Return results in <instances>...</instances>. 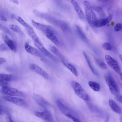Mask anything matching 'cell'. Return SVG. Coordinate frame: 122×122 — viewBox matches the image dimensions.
<instances>
[{"label": "cell", "instance_id": "1", "mask_svg": "<svg viewBox=\"0 0 122 122\" xmlns=\"http://www.w3.org/2000/svg\"><path fill=\"white\" fill-rule=\"evenodd\" d=\"M83 4L87 20L90 26L94 27V23L97 20L96 15L88 1H85Z\"/></svg>", "mask_w": 122, "mask_h": 122}, {"label": "cell", "instance_id": "2", "mask_svg": "<svg viewBox=\"0 0 122 122\" xmlns=\"http://www.w3.org/2000/svg\"><path fill=\"white\" fill-rule=\"evenodd\" d=\"M104 78L111 93L116 96L119 95V87L111 75L109 73L105 75Z\"/></svg>", "mask_w": 122, "mask_h": 122}, {"label": "cell", "instance_id": "3", "mask_svg": "<svg viewBox=\"0 0 122 122\" xmlns=\"http://www.w3.org/2000/svg\"><path fill=\"white\" fill-rule=\"evenodd\" d=\"M71 85L76 94L80 98L85 101L88 99V95L81 86L75 81L71 82Z\"/></svg>", "mask_w": 122, "mask_h": 122}, {"label": "cell", "instance_id": "4", "mask_svg": "<svg viewBox=\"0 0 122 122\" xmlns=\"http://www.w3.org/2000/svg\"><path fill=\"white\" fill-rule=\"evenodd\" d=\"M105 59L108 66L118 74L122 78L121 70L117 62L109 55H106Z\"/></svg>", "mask_w": 122, "mask_h": 122}, {"label": "cell", "instance_id": "5", "mask_svg": "<svg viewBox=\"0 0 122 122\" xmlns=\"http://www.w3.org/2000/svg\"><path fill=\"white\" fill-rule=\"evenodd\" d=\"M1 92L5 94L10 96L23 97L24 95L21 91L15 88L8 86L3 87Z\"/></svg>", "mask_w": 122, "mask_h": 122}, {"label": "cell", "instance_id": "6", "mask_svg": "<svg viewBox=\"0 0 122 122\" xmlns=\"http://www.w3.org/2000/svg\"><path fill=\"white\" fill-rule=\"evenodd\" d=\"M35 46L44 55L47 56L55 62L57 59L55 56L51 53L43 46L41 41H34Z\"/></svg>", "mask_w": 122, "mask_h": 122}, {"label": "cell", "instance_id": "7", "mask_svg": "<svg viewBox=\"0 0 122 122\" xmlns=\"http://www.w3.org/2000/svg\"><path fill=\"white\" fill-rule=\"evenodd\" d=\"M3 98L5 101L12 102L20 106L24 107L26 105L25 101L21 98L8 96H4Z\"/></svg>", "mask_w": 122, "mask_h": 122}, {"label": "cell", "instance_id": "8", "mask_svg": "<svg viewBox=\"0 0 122 122\" xmlns=\"http://www.w3.org/2000/svg\"><path fill=\"white\" fill-rule=\"evenodd\" d=\"M54 29L49 26L45 32L46 37L55 44L57 45L59 43V41L54 31Z\"/></svg>", "mask_w": 122, "mask_h": 122}, {"label": "cell", "instance_id": "9", "mask_svg": "<svg viewBox=\"0 0 122 122\" xmlns=\"http://www.w3.org/2000/svg\"><path fill=\"white\" fill-rule=\"evenodd\" d=\"M24 47L26 51L30 54L41 58L45 57V55L40 50L30 46L27 43H25Z\"/></svg>", "mask_w": 122, "mask_h": 122}, {"label": "cell", "instance_id": "10", "mask_svg": "<svg viewBox=\"0 0 122 122\" xmlns=\"http://www.w3.org/2000/svg\"><path fill=\"white\" fill-rule=\"evenodd\" d=\"M12 78L10 74L0 73V86L2 88L8 86Z\"/></svg>", "mask_w": 122, "mask_h": 122}, {"label": "cell", "instance_id": "11", "mask_svg": "<svg viewBox=\"0 0 122 122\" xmlns=\"http://www.w3.org/2000/svg\"><path fill=\"white\" fill-rule=\"evenodd\" d=\"M30 68L32 70L44 78L46 79L48 78L49 76L48 74L37 65L35 64H31L30 66Z\"/></svg>", "mask_w": 122, "mask_h": 122}, {"label": "cell", "instance_id": "12", "mask_svg": "<svg viewBox=\"0 0 122 122\" xmlns=\"http://www.w3.org/2000/svg\"><path fill=\"white\" fill-rule=\"evenodd\" d=\"M112 15L110 14L106 17L100 19H97L94 23V26L98 27L105 26L112 20Z\"/></svg>", "mask_w": 122, "mask_h": 122}, {"label": "cell", "instance_id": "13", "mask_svg": "<svg viewBox=\"0 0 122 122\" xmlns=\"http://www.w3.org/2000/svg\"><path fill=\"white\" fill-rule=\"evenodd\" d=\"M3 38L5 43L13 52H16L17 50V47L16 43L12 41L5 33L2 35Z\"/></svg>", "mask_w": 122, "mask_h": 122}, {"label": "cell", "instance_id": "14", "mask_svg": "<svg viewBox=\"0 0 122 122\" xmlns=\"http://www.w3.org/2000/svg\"><path fill=\"white\" fill-rule=\"evenodd\" d=\"M35 114L37 117L46 121H51V120H52L51 114L47 110L42 112H36Z\"/></svg>", "mask_w": 122, "mask_h": 122}, {"label": "cell", "instance_id": "15", "mask_svg": "<svg viewBox=\"0 0 122 122\" xmlns=\"http://www.w3.org/2000/svg\"><path fill=\"white\" fill-rule=\"evenodd\" d=\"M71 1L79 18L81 20H84L85 18L84 14L77 3L74 0H71Z\"/></svg>", "mask_w": 122, "mask_h": 122}, {"label": "cell", "instance_id": "16", "mask_svg": "<svg viewBox=\"0 0 122 122\" xmlns=\"http://www.w3.org/2000/svg\"><path fill=\"white\" fill-rule=\"evenodd\" d=\"M49 49L61 60L62 62L66 61L64 56L54 46L50 45L48 46Z\"/></svg>", "mask_w": 122, "mask_h": 122}, {"label": "cell", "instance_id": "17", "mask_svg": "<svg viewBox=\"0 0 122 122\" xmlns=\"http://www.w3.org/2000/svg\"><path fill=\"white\" fill-rule=\"evenodd\" d=\"M108 103L110 107L113 111L118 114H122L121 108L114 101L110 99L109 100Z\"/></svg>", "mask_w": 122, "mask_h": 122}, {"label": "cell", "instance_id": "18", "mask_svg": "<svg viewBox=\"0 0 122 122\" xmlns=\"http://www.w3.org/2000/svg\"><path fill=\"white\" fill-rule=\"evenodd\" d=\"M63 64L76 76H77L78 73L76 67L71 64L68 63L67 61H62Z\"/></svg>", "mask_w": 122, "mask_h": 122}, {"label": "cell", "instance_id": "19", "mask_svg": "<svg viewBox=\"0 0 122 122\" xmlns=\"http://www.w3.org/2000/svg\"><path fill=\"white\" fill-rule=\"evenodd\" d=\"M31 22L32 25L36 28L44 32L49 26L36 22L33 20H32Z\"/></svg>", "mask_w": 122, "mask_h": 122}, {"label": "cell", "instance_id": "20", "mask_svg": "<svg viewBox=\"0 0 122 122\" xmlns=\"http://www.w3.org/2000/svg\"><path fill=\"white\" fill-rule=\"evenodd\" d=\"M26 30L28 35L33 40L34 42L41 41L33 28L26 29Z\"/></svg>", "mask_w": 122, "mask_h": 122}, {"label": "cell", "instance_id": "21", "mask_svg": "<svg viewBox=\"0 0 122 122\" xmlns=\"http://www.w3.org/2000/svg\"><path fill=\"white\" fill-rule=\"evenodd\" d=\"M56 103L62 113L65 115L67 114H69L68 112L69 109L68 108L60 101L57 100L56 101Z\"/></svg>", "mask_w": 122, "mask_h": 122}, {"label": "cell", "instance_id": "22", "mask_svg": "<svg viewBox=\"0 0 122 122\" xmlns=\"http://www.w3.org/2000/svg\"><path fill=\"white\" fill-rule=\"evenodd\" d=\"M83 54L86 60L87 63L88 64L89 68L92 72L95 75L99 76V75L98 73L93 67V66L91 64L90 59L86 53L84 51L83 52Z\"/></svg>", "mask_w": 122, "mask_h": 122}, {"label": "cell", "instance_id": "23", "mask_svg": "<svg viewBox=\"0 0 122 122\" xmlns=\"http://www.w3.org/2000/svg\"><path fill=\"white\" fill-rule=\"evenodd\" d=\"M92 8L93 10L98 13L101 19L106 17V16L105 13L101 7L99 6H92Z\"/></svg>", "mask_w": 122, "mask_h": 122}, {"label": "cell", "instance_id": "24", "mask_svg": "<svg viewBox=\"0 0 122 122\" xmlns=\"http://www.w3.org/2000/svg\"><path fill=\"white\" fill-rule=\"evenodd\" d=\"M88 84L89 86L94 91L98 92L100 90V86L98 83L90 81L88 82Z\"/></svg>", "mask_w": 122, "mask_h": 122}, {"label": "cell", "instance_id": "25", "mask_svg": "<svg viewBox=\"0 0 122 122\" xmlns=\"http://www.w3.org/2000/svg\"><path fill=\"white\" fill-rule=\"evenodd\" d=\"M95 60L96 64L100 68L104 70L106 69L107 68V66L104 62L96 58H95Z\"/></svg>", "mask_w": 122, "mask_h": 122}, {"label": "cell", "instance_id": "26", "mask_svg": "<svg viewBox=\"0 0 122 122\" xmlns=\"http://www.w3.org/2000/svg\"><path fill=\"white\" fill-rule=\"evenodd\" d=\"M15 18L20 24L25 27L26 29L32 28L31 26L25 22L23 20L20 16H17Z\"/></svg>", "mask_w": 122, "mask_h": 122}, {"label": "cell", "instance_id": "27", "mask_svg": "<svg viewBox=\"0 0 122 122\" xmlns=\"http://www.w3.org/2000/svg\"><path fill=\"white\" fill-rule=\"evenodd\" d=\"M9 27L13 31L20 34L22 35L23 34V32L20 28L17 25L10 24L9 25Z\"/></svg>", "mask_w": 122, "mask_h": 122}, {"label": "cell", "instance_id": "28", "mask_svg": "<svg viewBox=\"0 0 122 122\" xmlns=\"http://www.w3.org/2000/svg\"><path fill=\"white\" fill-rule=\"evenodd\" d=\"M76 28L78 33L81 37L84 40H86L87 38L86 36L82 31L80 27L78 25H77L76 26Z\"/></svg>", "mask_w": 122, "mask_h": 122}, {"label": "cell", "instance_id": "29", "mask_svg": "<svg viewBox=\"0 0 122 122\" xmlns=\"http://www.w3.org/2000/svg\"><path fill=\"white\" fill-rule=\"evenodd\" d=\"M10 48L5 43H3L0 46V50L1 51H7L10 50Z\"/></svg>", "mask_w": 122, "mask_h": 122}, {"label": "cell", "instance_id": "30", "mask_svg": "<svg viewBox=\"0 0 122 122\" xmlns=\"http://www.w3.org/2000/svg\"><path fill=\"white\" fill-rule=\"evenodd\" d=\"M9 110L6 107L0 105V115L6 114L9 112Z\"/></svg>", "mask_w": 122, "mask_h": 122}, {"label": "cell", "instance_id": "31", "mask_svg": "<svg viewBox=\"0 0 122 122\" xmlns=\"http://www.w3.org/2000/svg\"><path fill=\"white\" fill-rule=\"evenodd\" d=\"M102 47L108 51H111L112 49V47L110 44L107 42L103 43Z\"/></svg>", "mask_w": 122, "mask_h": 122}, {"label": "cell", "instance_id": "32", "mask_svg": "<svg viewBox=\"0 0 122 122\" xmlns=\"http://www.w3.org/2000/svg\"><path fill=\"white\" fill-rule=\"evenodd\" d=\"M65 115L68 118L72 120L75 122H81L77 118L70 114H66Z\"/></svg>", "mask_w": 122, "mask_h": 122}, {"label": "cell", "instance_id": "33", "mask_svg": "<svg viewBox=\"0 0 122 122\" xmlns=\"http://www.w3.org/2000/svg\"><path fill=\"white\" fill-rule=\"evenodd\" d=\"M122 28V25L121 23H117L114 27V30L116 31H118L121 30Z\"/></svg>", "mask_w": 122, "mask_h": 122}, {"label": "cell", "instance_id": "34", "mask_svg": "<svg viewBox=\"0 0 122 122\" xmlns=\"http://www.w3.org/2000/svg\"><path fill=\"white\" fill-rule=\"evenodd\" d=\"M0 30L7 33L8 34L10 33V31L7 27L0 24Z\"/></svg>", "mask_w": 122, "mask_h": 122}, {"label": "cell", "instance_id": "35", "mask_svg": "<svg viewBox=\"0 0 122 122\" xmlns=\"http://www.w3.org/2000/svg\"><path fill=\"white\" fill-rule=\"evenodd\" d=\"M5 118L7 122H12L13 121L11 115L9 112L6 113Z\"/></svg>", "mask_w": 122, "mask_h": 122}, {"label": "cell", "instance_id": "36", "mask_svg": "<svg viewBox=\"0 0 122 122\" xmlns=\"http://www.w3.org/2000/svg\"><path fill=\"white\" fill-rule=\"evenodd\" d=\"M116 98L117 100L120 102L122 103V96L119 95L116 96Z\"/></svg>", "mask_w": 122, "mask_h": 122}, {"label": "cell", "instance_id": "37", "mask_svg": "<svg viewBox=\"0 0 122 122\" xmlns=\"http://www.w3.org/2000/svg\"><path fill=\"white\" fill-rule=\"evenodd\" d=\"M0 19L3 21H7V18L3 15H0Z\"/></svg>", "mask_w": 122, "mask_h": 122}, {"label": "cell", "instance_id": "38", "mask_svg": "<svg viewBox=\"0 0 122 122\" xmlns=\"http://www.w3.org/2000/svg\"><path fill=\"white\" fill-rule=\"evenodd\" d=\"M6 60L4 58L0 57V65L5 62Z\"/></svg>", "mask_w": 122, "mask_h": 122}, {"label": "cell", "instance_id": "39", "mask_svg": "<svg viewBox=\"0 0 122 122\" xmlns=\"http://www.w3.org/2000/svg\"><path fill=\"white\" fill-rule=\"evenodd\" d=\"M99 1L104 2H110L112 0H96Z\"/></svg>", "mask_w": 122, "mask_h": 122}, {"label": "cell", "instance_id": "40", "mask_svg": "<svg viewBox=\"0 0 122 122\" xmlns=\"http://www.w3.org/2000/svg\"><path fill=\"white\" fill-rule=\"evenodd\" d=\"M11 1L16 4L18 5L19 4V2L17 0H12Z\"/></svg>", "mask_w": 122, "mask_h": 122}, {"label": "cell", "instance_id": "41", "mask_svg": "<svg viewBox=\"0 0 122 122\" xmlns=\"http://www.w3.org/2000/svg\"><path fill=\"white\" fill-rule=\"evenodd\" d=\"M11 17L12 18H15L16 17L15 15L14 14L11 15Z\"/></svg>", "mask_w": 122, "mask_h": 122}, {"label": "cell", "instance_id": "42", "mask_svg": "<svg viewBox=\"0 0 122 122\" xmlns=\"http://www.w3.org/2000/svg\"><path fill=\"white\" fill-rule=\"evenodd\" d=\"M119 58L121 60V62H122V55H119Z\"/></svg>", "mask_w": 122, "mask_h": 122}, {"label": "cell", "instance_id": "43", "mask_svg": "<svg viewBox=\"0 0 122 122\" xmlns=\"http://www.w3.org/2000/svg\"></svg>", "mask_w": 122, "mask_h": 122}]
</instances>
